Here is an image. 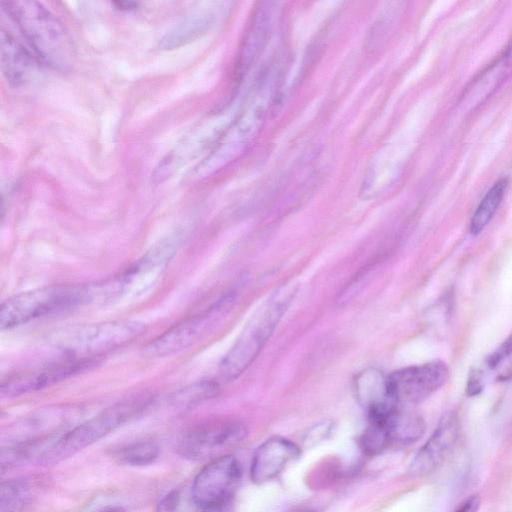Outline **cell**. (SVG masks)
Here are the masks:
<instances>
[{
  "instance_id": "obj_1",
  "label": "cell",
  "mask_w": 512,
  "mask_h": 512,
  "mask_svg": "<svg viewBox=\"0 0 512 512\" xmlns=\"http://www.w3.org/2000/svg\"><path fill=\"white\" fill-rule=\"evenodd\" d=\"M38 61L59 71L72 68L76 48L69 31L46 7L36 1H0Z\"/></svg>"
},
{
  "instance_id": "obj_2",
  "label": "cell",
  "mask_w": 512,
  "mask_h": 512,
  "mask_svg": "<svg viewBox=\"0 0 512 512\" xmlns=\"http://www.w3.org/2000/svg\"><path fill=\"white\" fill-rule=\"evenodd\" d=\"M299 290V283L288 281L279 286L257 308L222 359L216 382L238 378L258 357Z\"/></svg>"
},
{
  "instance_id": "obj_3",
  "label": "cell",
  "mask_w": 512,
  "mask_h": 512,
  "mask_svg": "<svg viewBox=\"0 0 512 512\" xmlns=\"http://www.w3.org/2000/svg\"><path fill=\"white\" fill-rule=\"evenodd\" d=\"M143 408L139 401L116 404L80 424L52 436L38 446L39 464H55L78 453L121 426Z\"/></svg>"
},
{
  "instance_id": "obj_4",
  "label": "cell",
  "mask_w": 512,
  "mask_h": 512,
  "mask_svg": "<svg viewBox=\"0 0 512 512\" xmlns=\"http://www.w3.org/2000/svg\"><path fill=\"white\" fill-rule=\"evenodd\" d=\"M95 304L93 285L48 286L10 297L1 304L0 327L10 329L54 312Z\"/></svg>"
},
{
  "instance_id": "obj_5",
  "label": "cell",
  "mask_w": 512,
  "mask_h": 512,
  "mask_svg": "<svg viewBox=\"0 0 512 512\" xmlns=\"http://www.w3.org/2000/svg\"><path fill=\"white\" fill-rule=\"evenodd\" d=\"M265 79L259 84L249 104L216 142L214 149L197 167V175L217 171L237 157L262 127L272 85Z\"/></svg>"
},
{
  "instance_id": "obj_6",
  "label": "cell",
  "mask_w": 512,
  "mask_h": 512,
  "mask_svg": "<svg viewBox=\"0 0 512 512\" xmlns=\"http://www.w3.org/2000/svg\"><path fill=\"white\" fill-rule=\"evenodd\" d=\"M145 325L133 320H115L80 327L59 341L68 356H99L121 348L140 336Z\"/></svg>"
},
{
  "instance_id": "obj_7",
  "label": "cell",
  "mask_w": 512,
  "mask_h": 512,
  "mask_svg": "<svg viewBox=\"0 0 512 512\" xmlns=\"http://www.w3.org/2000/svg\"><path fill=\"white\" fill-rule=\"evenodd\" d=\"M245 424L236 420H221L199 425L187 431L179 440L178 453L191 461L213 460L238 447L247 437Z\"/></svg>"
},
{
  "instance_id": "obj_8",
  "label": "cell",
  "mask_w": 512,
  "mask_h": 512,
  "mask_svg": "<svg viewBox=\"0 0 512 512\" xmlns=\"http://www.w3.org/2000/svg\"><path fill=\"white\" fill-rule=\"evenodd\" d=\"M237 290H231L207 310L175 324L153 339L146 347L145 354L159 358L186 350L203 337L229 307Z\"/></svg>"
},
{
  "instance_id": "obj_9",
  "label": "cell",
  "mask_w": 512,
  "mask_h": 512,
  "mask_svg": "<svg viewBox=\"0 0 512 512\" xmlns=\"http://www.w3.org/2000/svg\"><path fill=\"white\" fill-rule=\"evenodd\" d=\"M240 480L241 466L233 455L213 459L195 476L192 499L202 509H217L233 497Z\"/></svg>"
},
{
  "instance_id": "obj_10",
  "label": "cell",
  "mask_w": 512,
  "mask_h": 512,
  "mask_svg": "<svg viewBox=\"0 0 512 512\" xmlns=\"http://www.w3.org/2000/svg\"><path fill=\"white\" fill-rule=\"evenodd\" d=\"M447 377L446 364L431 361L398 369L387 377V383L391 396L398 404L419 403L440 389Z\"/></svg>"
},
{
  "instance_id": "obj_11",
  "label": "cell",
  "mask_w": 512,
  "mask_h": 512,
  "mask_svg": "<svg viewBox=\"0 0 512 512\" xmlns=\"http://www.w3.org/2000/svg\"><path fill=\"white\" fill-rule=\"evenodd\" d=\"M460 435L458 418L453 413L445 414L429 439L418 450L409 465V473L423 476L432 473L454 450Z\"/></svg>"
},
{
  "instance_id": "obj_12",
  "label": "cell",
  "mask_w": 512,
  "mask_h": 512,
  "mask_svg": "<svg viewBox=\"0 0 512 512\" xmlns=\"http://www.w3.org/2000/svg\"><path fill=\"white\" fill-rule=\"evenodd\" d=\"M300 456L299 447L292 441L273 436L256 449L250 468L251 479L263 484L275 479Z\"/></svg>"
},
{
  "instance_id": "obj_13",
  "label": "cell",
  "mask_w": 512,
  "mask_h": 512,
  "mask_svg": "<svg viewBox=\"0 0 512 512\" xmlns=\"http://www.w3.org/2000/svg\"><path fill=\"white\" fill-rule=\"evenodd\" d=\"M354 389L369 421L386 419L398 410L399 404L390 394L387 377L376 368L360 372L354 381Z\"/></svg>"
},
{
  "instance_id": "obj_14",
  "label": "cell",
  "mask_w": 512,
  "mask_h": 512,
  "mask_svg": "<svg viewBox=\"0 0 512 512\" xmlns=\"http://www.w3.org/2000/svg\"><path fill=\"white\" fill-rule=\"evenodd\" d=\"M91 360H69L11 377L1 385L2 395L20 396L53 385L84 370Z\"/></svg>"
},
{
  "instance_id": "obj_15",
  "label": "cell",
  "mask_w": 512,
  "mask_h": 512,
  "mask_svg": "<svg viewBox=\"0 0 512 512\" xmlns=\"http://www.w3.org/2000/svg\"><path fill=\"white\" fill-rule=\"evenodd\" d=\"M0 39L1 66L7 81L13 86L25 84L35 68L37 57L3 24Z\"/></svg>"
},
{
  "instance_id": "obj_16",
  "label": "cell",
  "mask_w": 512,
  "mask_h": 512,
  "mask_svg": "<svg viewBox=\"0 0 512 512\" xmlns=\"http://www.w3.org/2000/svg\"><path fill=\"white\" fill-rule=\"evenodd\" d=\"M225 3L209 2L194 10L168 32L160 42L163 49L182 46L209 30L222 17Z\"/></svg>"
},
{
  "instance_id": "obj_17",
  "label": "cell",
  "mask_w": 512,
  "mask_h": 512,
  "mask_svg": "<svg viewBox=\"0 0 512 512\" xmlns=\"http://www.w3.org/2000/svg\"><path fill=\"white\" fill-rule=\"evenodd\" d=\"M270 3H260L255 9L244 35L238 55L237 73H246L264 49L271 30Z\"/></svg>"
},
{
  "instance_id": "obj_18",
  "label": "cell",
  "mask_w": 512,
  "mask_h": 512,
  "mask_svg": "<svg viewBox=\"0 0 512 512\" xmlns=\"http://www.w3.org/2000/svg\"><path fill=\"white\" fill-rule=\"evenodd\" d=\"M380 422L384 427L388 448L410 445L425 430V423L419 415L399 410Z\"/></svg>"
},
{
  "instance_id": "obj_19",
  "label": "cell",
  "mask_w": 512,
  "mask_h": 512,
  "mask_svg": "<svg viewBox=\"0 0 512 512\" xmlns=\"http://www.w3.org/2000/svg\"><path fill=\"white\" fill-rule=\"evenodd\" d=\"M507 184V179L501 178L485 193L471 218V234L481 233L490 222L503 199Z\"/></svg>"
},
{
  "instance_id": "obj_20",
  "label": "cell",
  "mask_w": 512,
  "mask_h": 512,
  "mask_svg": "<svg viewBox=\"0 0 512 512\" xmlns=\"http://www.w3.org/2000/svg\"><path fill=\"white\" fill-rule=\"evenodd\" d=\"M160 455V446L151 440L128 443L113 453L115 461L121 465L143 467L154 463Z\"/></svg>"
},
{
  "instance_id": "obj_21",
  "label": "cell",
  "mask_w": 512,
  "mask_h": 512,
  "mask_svg": "<svg viewBox=\"0 0 512 512\" xmlns=\"http://www.w3.org/2000/svg\"><path fill=\"white\" fill-rule=\"evenodd\" d=\"M486 365L498 380H507L512 377V335L487 357Z\"/></svg>"
},
{
  "instance_id": "obj_22",
  "label": "cell",
  "mask_w": 512,
  "mask_h": 512,
  "mask_svg": "<svg viewBox=\"0 0 512 512\" xmlns=\"http://www.w3.org/2000/svg\"><path fill=\"white\" fill-rule=\"evenodd\" d=\"M26 486L19 481H10L2 485L1 511L15 512L26 497Z\"/></svg>"
},
{
  "instance_id": "obj_23",
  "label": "cell",
  "mask_w": 512,
  "mask_h": 512,
  "mask_svg": "<svg viewBox=\"0 0 512 512\" xmlns=\"http://www.w3.org/2000/svg\"><path fill=\"white\" fill-rule=\"evenodd\" d=\"M179 503V492L172 490L166 493L158 502L156 512H174Z\"/></svg>"
},
{
  "instance_id": "obj_24",
  "label": "cell",
  "mask_w": 512,
  "mask_h": 512,
  "mask_svg": "<svg viewBox=\"0 0 512 512\" xmlns=\"http://www.w3.org/2000/svg\"><path fill=\"white\" fill-rule=\"evenodd\" d=\"M483 388V380L481 377V374L479 371H473L471 372L468 385H467V391L468 393L472 395L478 394L481 389Z\"/></svg>"
},
{
  "instance_id": "obj_25",
  "label": "cell",
  "mask_w": 512,
  "mask_h": 512,
  "mask_svg": "<svg viewBox=\"0 0 512 512\" xmlns=\"http://www.w3.org/2000/svg\"><path fill=\"white\" fill-rule=\"evenodd\" d=\"M481 499L478 495L467 498L455 512H477L480 508Z\"/></svg>"
},
{
  "instance_id": "obj_26",
  "label": "cell",
  "mask_w": 512,
  "mask_h": 512,
  "mask_svg": "<svg viewBox=\"0 0 512 512\" xmlns=\"http://www.w3.org/2000/svg\"><path fill=\"white\" fill-rule=\"evenodd\" d=\"M506 67L511 70L512 69V40L508 45L503 57H502Z\"/></svg>"
},
{
  "instance_id": "obj_27",
  "label": "cell",
  "mask_w": 512,
  "mask_h": 512,
  "mask_svg": "<svg viewBox=\"0 0 512 512\" xmlns=\"http://www.w3.org/2000/svg\"><path fill=\"white\" fill-rule=\"evenodd\" d=\"M115 4L118 5V7L122 8V9H131V8H134L135 6H137V4L135 2H130V1L117 2Z\"/></svg>"
},
{
  "instance_id": "obj_28",
  "label": "cell",
  "mask_w": 512,
  "mask_h": 512,
  "mask_svg": "<svg viewBox=\"0 0 512 512\" xmlns=\"http://www.w3.org/2000/svg\"><path fill=\"white\" fill-rule=\"evenodd\" d=\"M100 512H125L123 509L114 507V508H108Z\"/></svg>"
},
{
  "instance_id": "obj_29",
  "label": "cell",
  "mask_w": 512,
  "mask_h": 512,
  "mask_svg": "<svg viewBox=\"0 0 512 512\" xmlns=\"http://www.w3.org/2000/svg\"><path fill=\"white\" fill-rule=\"evenodd\" d=\"M298 512H317V511L313 510V509H303V510H300Z\"/></svg>"
}]
</instances>
